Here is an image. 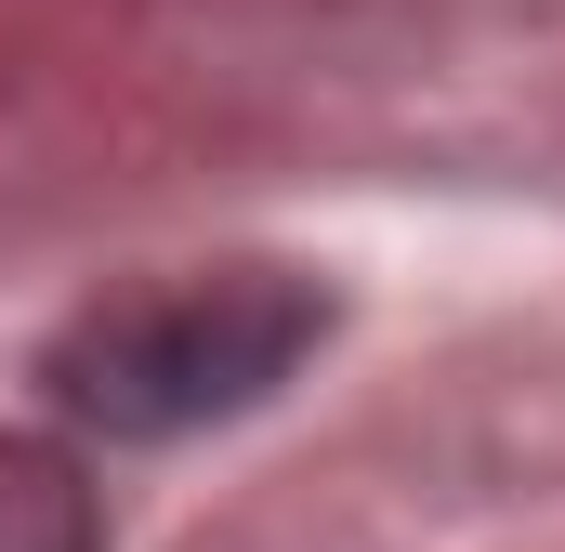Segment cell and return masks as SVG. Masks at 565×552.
Here are the masks:
<instances>
[{
    "mask_svg": "<svg viewBox=\"0 0 565 552\" xmlns=\"http://www.w3.org/2000/svg\"><path fill=\"white\" fill-rule=\"evenodd\" d=\"M329 302L289 264H211V276H158L93 302L53 342V395L93 434H198L224 408H264L289 369L316 355Z\"/></svg>",
    "mask_w": 565,
    "mask_h": 552,
    "instance_id": "1",
    "label": "cell"
},
{
    "mask_svg": "<svg viewBox=\"0 0 565 552\" xmlns=\"http://www.w3.org/2000/svg\"><path fill=\"white\" fill-rule=\"evenodd\" d=\"M0 552H106V513H93L66 447L0 434Z\"/></svg>",
    "mask_w": 565,
    "mask_h": 552,
    "instance_id": "2",
    "label": "cell"
}]
</instances>
